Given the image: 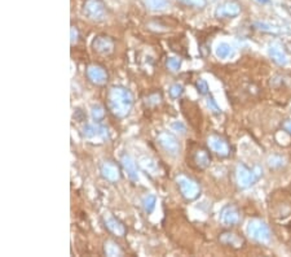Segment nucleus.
<instances>
[{"instance_id": "obj_1", "label": "nucleus", "mask_w": 291, "mask_h": 257, "mask_svg": "<svg viewBox=\"0 0 291 257\" xmlns=\"http://www.w3.org/2000/svg\"><path fill=\"white\" fill-rule=\"evenodd\" d=\"M133 94L129 89L114 84L106 93V108L118 120L128 117L133 108Z\"/></svg>"}, {"instance_id": "obj_2", "label": "nucleus", "mask_w": 291, "mask_h": 257, "mask_svg": "<svg viewBox=\"0 0 291 257\" xmlns=\"http://www.w3.org/2000/svg\"><path fill=\"white\" fill-rule=\"evenodd\" d=\"M175 183L179 190V194L185 202H194L201 196V192H202L201 183L193 177L180 173L175 178Z\"/></svg>"}, {"instance_id": "obj_3", "label": "nucleus", "mask_w": 291, "mask_h": 257, "mask_svg": "<svg viewBox=\"0 0 291 257\" xmlns=\"http://www.w3.org/2000/svg\"><path fill=\"white\" fill-rule=\"evenodd\" d=\"M263 176V169L260 166H254L252 169L246 166L245 164H238L234 169V181L238 189L245 190L252 186L257 180Z\"/></svg>"}, {"instance_id": "obj_4", "label": "nucleus", "mask_w": 291, "mask_h": 257, "mask_svg": "<svg viewBox=\"0 0 291 257\" xmlns=\"http://www.w3.org/2000/svg\"><path fill=\"white\" fill-rule=\"evenodd\" d=\"M209 147L193 144L188 148V165L196 169V170H206L211 165V153Z\"/></svg>"}, {"instance_id": "obj_5", "label": "nucleus", "mask_w": 291, "mask_h": 257, "mask_svg": "<svg viewBox=\"0 0 291 257\" xmlns=\"http://www.w3.org/2000/svg\"><path fill=\"white\" fill-rule=\"evenodd\" d=\"M247 234L252 240L260 244H268L270 242V229L267 222L260 218H251L247 223Z\"/></svg>"}, {"instance_id": "obj_6", "label": "nucleus", "mask_w": 291, "mask_h": 257, "mask_svg": "<svg viewBox=\"0 0 291 257\" xmlns=\"http://www.w3.org/2000/svg\"><path fill=\"white\" fill-rule=\"evenodd\" d=\"M207 147L212 153L220 158H227L232 155V146H230L229 140L221 134H210L207 136Z\"/></svg>"}, {"instance_id": "obj_7", "label": "nucleus", "mask_w": 291, "mask_h": 257, "mask_svg": "<svg viewBox=\"0 0 291 257\" xmlns=\"http://www.w3.org/2000/svg\"><path fill=\"white\" fill-rule=\"evenodd\" d=\"M157 144L161 147L162 151H165L171 157H176L180 153V142L170 131H161L158 136H157Z\"/></svg>"}, {"instance_id": "obj_8", "label": "nucleus", "mask_w": 291, "mask_h": 257, "mask_svg": "<svg viewBox=\"0 0 291 257\" xmlns=\"http://www.w3.org/2000/svg\"><path fill=\"white\" fill-rule=\"evenodd\" d=\"M83 138L92 143H104L109 138V133L101 122H93V124H86L82 129Z\"/></svg>"}, {"instance_id": "obj_9", "label": "nucleus", "mask_w": 291, "mask_h": 257, "mask_svg": "<svg viewBox=\"0 0 291 257\" xmlns=\"http://www.w3.org/2000/svg\"><path fill=\"white\" fill-rule=\"evenodd\" d=\"M218 242L224 247L234 249V251H239L246 245L245 236L233 230H223L218 235Z\"/></svg>"}, {"instance_id": "obj_10", "label": "nucleus", "mask_w": 291, "mask_h": 257, "mask_svg": "<svg viewBox=\"0 0 291 257\" xmlns=\"http://www.w3.org/2000/svg\"><path fill=\"white\" fill-rule=\"evenodd\" d=\"M102 225L106 229V231L110 235L115 236V238H123L127 235V226L118 217L114 216L110 212H105L102 214Z\"/></svg>"}, {"instance_id": "obj_11", "label": "nucleus", "mask_w": 291, "mask_h": 257, "mask_svg": "<svg viewBox=\"0 0 291 257\" xmlns=\"http://www.w3.org/2000/svg\"><path fill=\"white\" fill-rule=\"evenodd\" d=\"M83 12L91 21L101 22L106 19V8L102 0H86L83 6Z\"/></svg>"}, {"instance_id": "obj_12", "label": "nucleus", "mask_w": 291, "mask_h": 257, "mask_svg": "<svg viewBox=\"0 0 291 257\" xmlns=\"http://www.w3.org/2000/svg\"><path fill=\"white\" fill-rule=\"evenodd\" d=\"M86 78L93 86H105L109 82V73L100 64H89L86 68Z\"/></svg>"}, {"instance_id": "obj_13", "label": "nucleus", "mask_w": 291, "mask_h": 257, "mask_svg": "<svg viewBox=\"0 0 291 257\" xmlns=\"http://www.w3.org/2000/svg\"><path fill=\"white\" fill-rule=\"evenodd\" d=\"M91 47H92L93 52L97 55L109 56L115 51V41L109 35L100 34L93 38Z\"/></svg>"}, {"instance_id": "obj_14", "label": "nucleus", "mask_w": 291, "mask_h": 257, "mask_svg": "<svg viewBox=\"0 0 291 257\" xmlns=\"http://www.w3.org/2000/svg\"><path fill=\"white\" fill-rule=\"evenodd\" d=\"M242 220V214L236 204H227L220 212V222L224 226H236Z\"/></svg>"}, {"instance_id": "obj_15", "label": "nucleus", "mask_w": 291, "mask_h": 257, "mask_svg": "<svg viewBox=\"0 0 291 257\" xmlns=\"http://www.w3.org/2000/svg\"><path fill=\"white\" fill-rule=\"evenodd\" d=\"M100 174L109 183H116L122 178V170L119 165L111 160H105L100 164Z\"/></svg>"}, {"instance_id": "obj_16", "label": "nucleus", "mask_w": 291, "mask_h": 257, "mask_svg": "<svg viewBox=\"0 0 291 257\" xmlns=\"http://www.w3.org/2000/svg\"><path fill=\"white\" fill-rule=\"evenodd\" d=\"M242 11V7L238 2H225L221 6H219L215 11V16L218 19H224V17H229V19H233V17H237V16L241 13Z\"/></svg>"}, {"instance_id": "obj_17", "label": "nucleus", "mask_w": 291, "mask_h": 257, "mask_svg": "<svg viewBox=\"0 0 291 257\" xmlns=\"http://www.w3.org/2000/svg\"><path fill=\"white\" fill-rule=\"evenodd\" d=\"M120 165H122V169L124 170V173L127 174L128 180L131 182L136 183L138 182V170H137V165H136L135 160L132 158L131 155L128 153H123L120 156Z\"/></svg>"}, {"instance_id": "obj_18", "label": "nucleus", "mask_w": 291, "mask_h": 257, "mask_svg": "<svg viewBox=\"0 0 291 257\" xmlns=\"http://www.w3.org/2000/svg\"><path fill=\"white\" fill-rule=\"evenodd\" d=\"M268 52H269L272 61L274 62V64H277L278 66H285L286 64H287L288 61L287 55H286L285 50H283L281 46H278V44H273V46H270Z\"/></svg>"}, {"instance_id": "obj_19", "label": "nucleus", "mask_w": 291, "mask_h": 257, "mask_svg": "<svg viewBox=\"0 0 291 257\" xmlns=\"http://www.w3.org/2000/svg\"><path fill=\"white\" fill-rule=\"evenodd\" d=\"M104 253L109 257H116V256H123V249L115 240H111V239H107L104 242Z\"/></svg>"}, {"instance_id": "obj_20", "label": "nucleus", "mask_w": 291, "mask_h": 257, "mask_svg": "<svg viewBox=\"0 0 291 257\" xmlns=\"http://www.w3.org/2000/svg\"><path fill=\"white\" fill-rule=\"evenodd\" d=\"M144 4L149 11L160 12L170 6V0H144Z\"/></svg>"}, {"instance_id": "obj_21", "label": "nucleus", "mask_w": 291, "mask_h": 257, "mask_svg": "<svg viewBox=\"0 0 291 257\" xmlns=\"http://www.w3.org/2000/svg\"><path fill=\"white\" fill-rule=\"evenodd\" d=\"M156 204H157V198H156V195H153V194H148V195H145L144 198H142V200H141V207H142V209H144V212L147 214L153 213L154 208H156Z\"/></svg>"}, {"instance_id": "obj_22", "label": "nucleus", "mask_w": 291, "mask_h": 257, "mask_svg": "<svg viewBox=\"0 0 291 257\" xmlns=\"http://www.w3.org/2000/svg\"><path fill=\"white\" fill-rule=\"evenodd\" d=\"M163 96L161 91H153V93L148 94V96L144 99L145 106L149 107V108H154V107H158L162 103Z\"/></svg>"}, {"instance_id": "obj_23", "label": "nucleus", "mask_w": 291, "mask_h": 257, "mask_svg": "<svg viewBox=\"0 0 291 257\" xmlns=\"http://www.w3.org/2000/svg\"><path fill=\"white\" fill-rule=\"evenodd\" d=\"M105 115H106V111H105V108L101 104H93L91 107V117H92V120L95 122L104 121Z\"/></svg>"}, {"instance_id": "obj_24", "label": "nucleus", "mask_w": 291, "mask_h": 257, "mask_svg": "<svg viewBox=\"0 0 291 257\" xmlns=\"http://www.w3.org/2000/svg\"><path fill=\"white\" fill-rule=\"evenodd\" d=\"M233 53V48L230 44L228 43H220L218 47H216V56L219 59H228L229 56H232Z\"/></svg>"}, {"instance_id": "obj_25", "label": "nucleus", "mask_w": 291, "mask_h": 257, "mask_svg": "<svg viewBox=\"0 0 291 257\" xmlns=\"http://www.w3.org/2000/svg\"><path fill=\"white\" fill-rule=\"evenodd\" d=\"M140 165L144 167L148 173H154V172L157 170V162L154 161L153 158L149 157V156H144V157H141Z\"/></svg>"}, {"instance_id": "obj_26", "label": "nucleus", "mask_w": 291, "mask_h": 257, "mask_svg": "<svg viewBox=\"0 0 291 257\" xmlns=\"http://www.w3.org/2000/svg\"><path fill=\"white\" fill-rule=\"evenodd\" d=\"M169 95H170V98L174 100L180 99L181 96L184 95V87H183V84H180V83L171 84L169 89Z\"/></svg>"}, {"instance_id": "obj_27", "label": "nucleus", "mask_w": 291, "mask_h": 257, "mask_svg": "<svg viewBox=\"0 0 291 257\" xmlns=\"http://www.w3.org/2000/svg\"><path fill=\"white\" fill-rule=\"evenodd\" d=\"M181 64H183V61L180 57H167V60H166V66L171 71L180 70Z\"/></svg>"}, {"instance_id": "obj_28", "label": "nucleus", "mask_w": 291, "mask_h": 257, "mask_svg": "<svg viewBox=\"0 0 291 257\" xmlns=\"http://www.w3.org/2000/svg\"><path fill=\"white\" fill-rule=\"evenodd\" d=\"M194 86H196V90L198 91L199 95H209V84L205 79H202V78L197 79Z\"/></svg>"}, {"instance_id": "obj_29", "label": "nucleus", "mask_w": 291, "mask_h": 257, "mask_svg": "<svg viewBox=\"0 0 291 257\" xmlns=\"http://www.w3.org/2000/svg\"><path fill=\"white\" fill-rule=\"evenodd\" d=\"M255 28H256L257 30L264 31V33H269V34H277V33H278V29L274 28V26L272 25H268L265 22H256V24H255Z\"/></svg>"}, {"instance_id": "obj_30", "label": "nucleus", "mask_w": 291, "mask_h": 257, "mask_svg": "<svg viewBox=\"0 0 291 257\" xmlns=\"http://www.w3.org/2000/svg\"><path fill=\"white\" fill-rule=\"evenodd\" d=\"M206 103H207V107H209V109L212 112V113H214V115H221L220 107L218 106V103L215 102V99L212 98L211 95L207 96V100H206Z\"/></svg>"}, {"instance_id": "obj_31", "label": "nucleus", "mask_w": 291, "mask_h": 257, "mask_svg": "<svg viewBox=\"0 0 291 257\" xmlns=\"http://www.w3.org/2000/svg\"><path fill=\"white\" fill-rule=\"evenodd\" d=\"M268 165H269L272 169H278V167H282L285 165V160L282 157H279V156H272V157H269V160H268Z\"/></svg>"}, {"instance_id": "obj_32", "label": "nucleus", "mask_w": 291, "mask_h": 257, "mask_svg": "<svg viewBox=\"0 0 291 257\" xmlns=\"http://www.w3.org/2000/svg\"><path fill=\"white\" fill-rule=\"evenodd\" d=\"M171 129L175 133L180 134V135H185L188 133V129L185 126V124H183L181 121H174L171 124Z\"/></svg>"}, {"instance_id": "obj_33", "label": "nucleus", "mask_w": 291, "mask_h": 257, "mask_svg": "<svg viewBox=\"0 0 291 257\" xmlns=\"http://www.w3.org/2000/svg\"><path fill=\"white\" fill-rule=\"evenodd\" d=\"M179 2L187 7H196V8H202L206 4V0H179Z\"/></svg>"}, {"instance_id": "obj_34", "label": "nucleus", "mask_w": 291, "mask_h": 257, "mask_svg": "<svg viewBox=\"0 0 291 257\" xmlns=\"http://www.w3.org/2000/svg\"><path fill=\"white\" fill-rule=\"evenodd\" d=\"M70 35H71V44H75L78 41H79L80 38V34H79V30H78L77 26H71L70 29Z\"/></svg>"}, {"instance_id": "obj_35", "label": "nucleus", "mask_w": 291, "mask_h": 257, "mask_svg": "<svg viewBox=\"0 0 291 257\" xmlns=\"http://www.w3.org/2000/svg\"><path fill=\"white\" fill-rule=\"evenodd\" d=\"M282 129L286 131V133L291 134V120H285L282 122Z\"/></svg>"}, {"instance_id": "obj_36", "label": "nucleus", "mask_w": 291, "mask_h": 257, "mask_svg": "<svg viewBox=\"0 0 291 257\" xmlns=\"http://www.w3.org/2000/svg\"><path fill=\"white\" fill-rule=\"evenodd\" d=\"M257 3H260V4H265V3H269V0H256Z\"/></svg>"}]
</instances>
